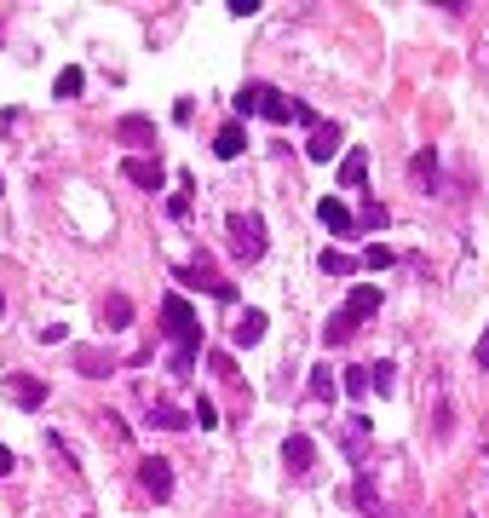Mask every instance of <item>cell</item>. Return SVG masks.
I'll list each match as a JSON object with an SVG mask.
<instances>
[{
  "label": "cell",
  "instance_id": "13",
  "mask_svg": "<svg viewBox=\"0 0 489 518\" xmlns=\"http://www.w3.org/2000/svg\"><path fill=\"white\" fill-rule=\"evenodd\" d=\"M6 392H12V403H24V409H41V403H47V386H41L35 375H12Z\"/></svg>",
  "mask_w": 489,
  "mask_h": 518
},
{
  "label": "cell",
  "instance_id": "2",
  "mask_svg": "<svg viewBox=\"0 0 489 518\" xmlns=\"http://www.w3.org/2000/svg\"><path fill=\"white\" fill-rule=\"evenodd\" d=\"M225 242H231V254L242 259V265L265 259V219H259V213H231V219H225Z\"/></svg>",
  "mask_w": 489,
  "mask_h": 518
},
{
  "label": "cell",
  "instance_id": "20",
  "mask_svg": "<svg viewBox=\"0 0 489 518\" xmlns=\"http://www.w3.org/2000/svg\"><path fill=\"white\" fill-rule=\"evenodd\" d=\"M127 317H133L127 294H110V300H104V323H110V329H127Z\"/></svg>",
  "mask_w": 489,
  "mask_h": 518
},
{
  "label": "cell",
  "instance_id": "24",
  "mask_svg": "<svg viewBox=\"0 0 489 518\" xmlns=\"http://www.w3.org/2000/svg\"><path fill=\"white\" fill-rule=\"evenodd\" d=\"M357 231H386V202H369L357 213Z\"/></svg>",
  "mask_w": 489,
  "mask_h": 518
},
{
  "label": "cell",
  "instance_id": "16",
  "mask_svg": "<svg viewBox=\"0 0 489 518\" xmlns=\"http://www.w3.org/2000/svg\"><path fill=\"white\" fill-rule=\"evenodd\" d=\"M265 98H271V87H265V81H248V87L236 93V110H242V116H259V110H265Z\"/></svg>",
  "mask_w": 489,
  "mask_h": 518
},
{
  "label": "cell",
  "instance_id": "29",
  "mask_svg": "<svg viewBox=\"0 0 489 518\" xmlns=\"http://www.w3.org/2000/svg\"><path fill=\"white\" fill-rule=\"evenodd\" d=\"M190 363H196V352H173V357H167V369H173V375H190Z\"/></svg>",
  "mask_w": 489,
  "mask_h": 518
},
{
  "label": "cell",
  "instance_id": "17",
  "mask_svg": "<svg viewBox=\"0 0 489 518\" xmlns=\"http://www.w3.org/2000/svg\"><path fill=\"white\" fill-rule=\"evenodd\" d=\"M409 179H415L420 190H432V185H438V156H432V150H420L415 162H409Z\"/></svg>",
  "mask_w": 489,
  "mask_h": 518
},
{
  "label": "cell",
  "instance_id": "19",
  "mask_svg": "<svg viewBox=\"0 0 489 518\" xmlns=\"http://www.w3.org/2000/svg\"><path fill=\"white\" fill-rule=\"evenodd\" d=\"M357 507H363V518H380V490H374L369 467L357 472Z\"/></svg>",
  "mask_w": 489,
  "mask_h": 518
},
{
  "label": "cell",
  "instance_id": "1",
  "mask_svg": "<svg viewBox=\"0 0 489 518\" xmlns=\"http://www.w3.org/2000/svg\"><path fill=\"white\" fill-rule=\"evenodd\" d=\"M374 311H380V288H351L346 294V311H334V317H328V329H323V340L328 346H340V340H351V334H357V323H363V317H374Z\"/></svg>",
  "mask_w": 489,
  "mask_h": 518
},
{
  "label": "cell",
  "instance_id": "5",
  "mask_svg": "<svg viewBox=\"0 0 489 518\" xmlns=\"http://www.w3.org/2000/svg\"><path fill=\"white\" fill-rule=\"evenodd\" d=\"M340 144H346L340 121H317V127H311V139H305V156H311V162H334V156H340Z\"/></svg>",
  "mask_w": 489,
  "mask_h": 518
},
{
  "label": "cell",
  "instance_id": "21",
  "mask_svg": "<svg viewBox=\"0 0 489 518\" xmlns=\"http://www.w3.org/2000/svg\"><path fill=\"white\" fill-rule=\"evenodd\" d=\"M334 392H340V386H334V369H311V398L334 403Z\"/></svg>",
  "mask_w": 489,
  "mask_h": 518
},
{
  "label": "cell",
  "instance_id": "10",
  "mask_svg": "<svg viewBox=\"0 0 489 518\" xmlns=\"http://www.w3.org/2000/svg\"><path fill=\"white\" fill-rule=\"evenodd\" d=\"M346 455L369 467V415H346Z\"/></svg>",
  "mask_w": 489,
  "mask_h": 518
},
{
  "label": "cell",
  "instance_id": "31",
  "mask_svg": "<svg viewBox=\"0 0 489 518\" xmlns=\"http://www.w3.org/2000/svg\"><path fill=\"white\" fill-rule=\"evenodd\" d=\"M478 369H484V375H489V334H484V340H478Z\"/></svg>",
  "mask_w": 489,
  "mask_h": 518
},
{
  "label": "cell",
  "instance_id": "28",
  "mask_svg": "<svg viewBox=\"0 0 489 518\" xmlns=\"http://www.w3.org/2000/svg\"><path fill=\"white\" fill-rule=\"evenodd\" d=\"M190 415H196V426H202V432H213V426H219V415H213V403H208V398L196 403V409H190Z\"/></svg>",
  "mask_w": 489,
  "mask_h": 518
},
{
  "label": "cell",
  "instance_id": "14",
  "mask_svg": "<svg viewBox=\"0 0 489 518\" xmlns=\"http://www.w3.org/2000/svg\"><path fill=\"white\" fill-rule=\"evenodd\" d=\"M242 150H248V133H242V127H219V139H213V156H219V162H236V156H242Z\"/></svg>",
  "mask_w": 489,
  "mask_h": 518
},
{
  "label": "cell",
  "instance_id": "25",
  "mask_svg": "<svg viewBox=\"0 0 489 518\" xmlns=\"http://www.w3.org/2000/svg\"><path fill=\"white\" fill-rule=\"evenodd\" d=\"M81 87H87V75L75 70V64H70L64 75H58V98H81Z\"/></svg>",
  "mask_w": 489,
  "mask_h": 518
},
{
  "label": "cell",
  "instance_id": "11",
  "mask_svg": "<svg viewBox=\"0 0 489 518\" xmlns=\"http://www.w3.org/2000/svg\"><path fill=\"white\" fill-rule=\"evenodd\" d=\"M116 139L133 144V150H150V144H156V127H150L144 116H121L116 121Z\"/></svg>",
  "mask_w": 489,
  "mask_h": 518
},
{
  "label": "cell",
  "instance_id": "3",
  "mask_svg": "<svg viewBox=\"0 0 489 518\" xmlns=\"http://www.w3.org/2000/svg\"><path fill=\"white\" fill-rule=\"evenodd\" d=\"M162 317H167V334L179 340V352H196V346H202V329H196V311L185 306V294H167Z\"/></svg>",
  "mask_w": 489,
  "mask_h": 518
},
{
  "label": "cell",
  "instance_id": "7",
  "mask_svg": "<svg viewBox=\"0 0 489 518\" xmlns=\"http://www.w3.org/2000/svg\"><path fill=\"white\" fill-rule=\"evenodd\" d=\"M121 179H133V185H144V190H162V162H156V156H127V162H121Z\"/></svg>",
  "mask_w": 489,
  "mask_h": 518
},
{
  "label": "cell",
  "instance_id": "6",
  "mask_svg": "<svg viewBox=\"0 0 489 518\" xmlns=\"http://www.w3.org/2000/svg\"><path fill=\"white\" fill-rule=\"evenodd\" d=\"M317 219H323L334 236H357V213H351L340 196H323V202H317Z\"/></svg>",
  "mask_w": 489,
  "mask_h": 518
},
{
  "label": "cell",
  "instance_id": "8",
  "mask_svg": "<svg viewBox=\"0 0 489 518\" xmlns=\"http://www.w3.org/2000/svg\"><path fill=\"white\" fill-rule=\"evenodd\" d=\"M282 461H288V472H294V478H305V472L317 467V444H311L305 432H294V438L282 444Z\"/></svg>",
  "mask_w": 489,
  "mask_h": 518
},
{
  "label": "cell",
  "instance_id": "18",
  "mask_svg": "<svg viewBox=\"0 0 489 518\" xmlns=\"http://www.w3.org/2000/svg\"><path fill=\"white\" fill-rule=\"evenodd\" d=\"M150 426H162V432H185L190 415H185V409H173V403H156V409H150Z\"/></svg>",
  "mask_w": 489,
  "mask_h": 518
},
{
  "label": "cell",
  "instance_id": "9",
  "mask_svg": "<svg viewBox=\"0 0 489 518\" xmlns=\"http://www.w3.org/2000/svg\"><path fill=\"white\" fill-rule=\"evenodd\" d=\"M139 484L156 495V501H167V495H173V467H167L162 455H156V461H139Z\"/></svg>",
  "mask_w": 489,
  "mask_h": 518
},
{
  "label": "cell",
  "instance_id": "4",
  "mask_svg": "<svg viewBox=\"0 0 489 518\" xmlns=\"http://www.w3.org/2000/svg\"><path fill=\"white\" fill-rule=\"evenodd\" d=\"M173 277H179V283H185V288H208L213 300H225V306H236V288H231V283H219V277H213V265H208V259H190V265H179Z\"/></svg>",
  "mask_w": 489,
  "mask_h": 518
},
{
  "label": "cell",
  "instance_id": "27",
  "mask_svg": "<svg viewBox=\"0 0 489 518\" xmlns=\"http://www.w3.org/2000/svg\"><path fill=\"white\" fill-rule=\"evenodd\" d=\"M346 392H351V398H363V392H369V363H363V369H346Z\"/></svg>",
  "mask_w": 489,
  "mask_h": 518
},
{
  "label": "cell",
  "instance_id": "15",
  "mask_svg": "<svg viewBox=\"0 0 489 518\" xmlns=\"http://www.w3.org/2000/svg\"><path fill=\"white\" fill-rule=\"evenodd\" d=\"M231 340H236V346H259V340H265V311H242V317H236V329H231Z\"/></svg>",
  "mask_w": 489,
  "mask_h": 518
},
{
  "label": "cell",
  "instance_id": "26",
  "mask_svg": "<svg viewBox=\"0 0 489 518\" xmlns=\"http://www.w3.org/2000/svg\"><path fill=\"white\" fill-rule=\"evenodd\" d=\"M392 248H386V242H374V248H369V254H363V265H369V271H386V265H392Z\"/></svg>",
  "mask_w": 489,
  "mask_h": 518
},
{
  "label": "cell",
  "instance_id": "22",
  "mask_svg": "<svg viewBox=\"0 0 489 518\" xmlns=\"http://www.w3.org/2000/svg\"><path fill=\"white\" fill-rule=\"evenodd\" d=\"M397 386V363H369V392H392Z\"/></svg>",
  "mask_w": 489,
  "mask_h": 518
},
{
  "label": "cell",
  "instance_id": "23",
  "mask_svg": "<svg viewBox=\"0 0 489 518\" xmlns=\"http://www.w3.org/2000/svg\"><path fill=\"white\" fill-rule=\"evenodd\" d=\"M317 265H323L328 277H351V271H357V259H346V254H340V248H328V254L317 259Z\"/></svg>",
  "mask_w": 489,
  "mask_h": 518
},
{
  "label": "cell",
  "instance_id": "30",
  "mask_svg": "<svg viewBox=\"0 0 489 518\" xmlns=\"http://www.w3.org/2000/svg\"><path fill=\"white\" fill-rule=\"evenodd\" d=\"M12 467H18V455H12V449L0 444V478H6V472H12Z\"/></svg>",
  "mask_w": 489,
  "mask_h": 518
},
{
  "label": "cell",
  "instance_id": "12",
  "mask_svg": "<svg viewBox=\"0 0 489 518\" xmlns=\"http://www.w3.org/2000/svg\"><path fill=\"white\" fill-rule=\"evenodd\" d=\"M363 179H369V150H363V144H351L346 162H340V185H346V190H363Z\"/></svg>",
  "mask_w": 489,
  "mask_h": 518
}]
</instances>
